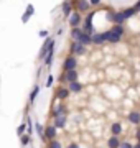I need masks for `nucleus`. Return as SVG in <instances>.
Masks as SVG:
<instances>
[{
    "instance_id": "obj_1",
    "label": "nucleus",
    "mask_w": 140,
    "mask_h": 148,
    "mask_svg": "<svg viewBox=\"0 0 140 148\" xmlns=\"http://www.w3.org/2000/svg\"><path fill=\"white\" fill-rule=\"evenodd\" d=\"M56 135H58V128L54 125H46L43 132V140H56Z\"/></svg>"
},
{
    "instance_id": "obj_2",
    "label": "nucleus",
    "mask_w": 140,
    "mask_h": 148,
    "mask_svg": "<svg viewBox=\"0 0 140 148\" xmlns=\"http://www.w3.org/2000/svg\"><path fill=\"white\" fill-rule=\"evenodd\" d=\"M76 66H78V59H76L74 56H68V58L65 59L63 69H65L66 73H68V71H73V69H76Z\"/></svg>"
},
{
    "instance_id": "obj_3",
    "label": "nucleus",
    "mask_w": 140,
    "mask_h": 148,
    "mask_svg": "<svg viewBox=\"0 0 140 148\" xmlns=\"http://www.w3.org/2000/svg\"><path fill=\"white\" fill-rule=\"evenodd\" d=\"M54 45V40L53 38H46V40H45V43H43V46H41V51H40V56H38V58L40 59H43L45 56H46V51H49V48L53 46Z\"/></svg>"
},
{
    "instance_id": "obj_4",
    "label": "nucleus",
    "mask_w": 140,
    "mask_h": 148,
    "mask_svg": "<svg viewBox=\"0 0 140 148\" xmlns=\"http://www.w3.org/2000/svg\"><path fill=\"white\" fill-rule=\"evenodd\" d=\"M109 20H112L115 25H122L127 18H125V15L122 13V12H115V13H112V15H109Z\"/></svg>"
},
{
    "instance_id": "obj_5",
    "label": "nucleus",
    "mask_w": 140,
    "mask_h": 148,
    "mask_svg": "<svg viewBox=\"0 0 140 148\" xmlns=\"http://www.w3.org/2000/svg\"><path fill=\"white\" fill-rule=\"evenodd\" d=\"M84 53H86V48L79 41H74L71 45V54H84Z\"/></svg>"
},
{
    "instance_id": "obj_6",
    "label": "nucleus",
    "mask_w": 140,
    "mask_h": 148,
    "mask_svg": "<svg viewBox=\"0 0 140 148\" xmlns=\"http://www.w3.org/2000/svg\"><path fill=\"white\" fill-rule=\"evenodd\" d=\"M79 23H81V15H79V12H73L69 15V25L73 28H79Z\"/></svg>"
},
{
    "instance_id": "obj_7",
    "label": "nucleus",
    "mask_w": 140,
    "mask_h": 148,
    "mask_svg": "<svg viewBox=\"0 0 140 148\" xmlns=\"http://www.w3.org/2000/svg\"><path fill=\"white\" fill-rule=\"evenodd\" d=\"M127 120H129L132 125H140V112L132 110L130 114H127Z\"/></svg>"
},
{
    "instance_id": "obj_8",
    "label": "nucleus",
    "mask_w": 140,
    "mask_h": 148,
    "mask_svg": "<svg viewBox=\"0 0 140 148\" xmlns=\"http://www.w3.org/2000/svg\"><path fill=\"white\" fill-rule=\"evenodd\" d=\"M92 16H94V12H91L84 20V33H89V35H92V32H94L92 30Z\"/></svg>"
},
{
    "instance_id": "obj_9",
    "label": "nucleus",
    "mask_w": 140,
    "mask_h": 148,
    "mask_svg": "<svg viewBox=\"0 0 140 148\" xmlns=\"http://www.w3.org/2000/svg\"><path fill=\"white\" fill-rule=\"evenodd\" d=\"M78 76H79V74H78V71H76V69H73V71H68V73L61 77V79L68 81V82L71 84V82H76V81H78Z\"/></svg>"
},
{
    "instance_id": "obj_10",
    "label": "nucleus",
    "mask_w": 140,
    "mask_h": 148,
    "mask_svg": "<svg viewBox=\"0 0 140 148\" xmlns=\"http://www.w3.org/2000/svg\"><path fill=\"white\" fill-rule=\"evenodd\" d=\"M66 120H68V117L66 115H58V117H54V122H53V125L56 128H65L66 127Z\"/></svg>"
},
{
    "instance_id": "obj_11",
    "label": "nucleus",
    "mask_w": 140,
    "mask_h": 148,
    "mask_svg": "<svg viewBox=\"0 0 140 148\" xmlns=\"http://www.w3.org/2000/svg\"><path fill=\"white\" fill-rule=\"evenodd\" d=\"M104 38H106V41H110V43H119L120 41V38L122 36H117L112 30H109V32H104Z\"/></svg>"
},
{
    "instance_id": "obj_12",
    "label": "nucleus",
    "mask_w": 140,
    "mask_h": 148,
    "mask_svg": "<svg viewBox=\"0 0 140 148\" xmlns=\"http://www.w3.org/2000/svg\"><path fill=\"white\" fill-rule=\"evenodd\" d=\"M120 143H122V140H120L119 137L110 135V137L107 138V148H119L120 147Z\"/></svg>"
},
{
    "instance_id": "obj_13",
    "label": "nucleus",
    "mask_w": 140,
    "mask_h": 148,
    "mask_svg": "<svg viewBox=\"0 0 140 148\" xmlns=\"http://www.w3.org/2000/svg\"><path fill=\"white\" fill-rule=\"evenodd\" d=\"M74 7H76V10L78 12H87V8H89V2H87V0H76Z\"/></svg>"
},
{
    "instance_id": "obj_14",
    "label": "nucleus",
    "mask_w": 140,
    "mask_h": 148,
    "mask_svg": "<svg viewBox=\"0 0 140 148\" xmlns=\"http://www.w3.org/2000/svg\"><path fill=\"white\" fill-rule=\"evenodd\" d=\"M73 7H74L73 0H66L65 3H63V13H65V16H69L73 13Z\"/></svg>"
},
{
    "instance_id": "obj_15",
    "label": "nucleus",
    "mask_w": 140,
    "mask_h": 148,
    "mask_svg": "<svg viewBox=\"0 0 140 148\" xmlns=\"http://www.w3.org/2000/svg\"><path fill=\"white\" fill-rule=\"evenodd\" d=\"M69 89H68V87H59L58 89V92H56V97H58L59 101H66V99H68V97H69Z\"/></svg>"
},
{
    "instance_id": "obj_16",
    "label": "nucleus",
    "mask_w": 140,
    "mask_h": 148,
    "mask_svg": "<svg viewBox=\"0 0 140 148\" xmlns=\"http://www.w3.org/2000/svg\"><path fill=\"white\" fill-rule=\"evenodd\" d=\"M122 132H124V128H122V125H120L119 122H115V123H112V125H110V133H112L114 137H119Z\"/></svg>"
},
{
    "instance_id": "obj_17",
    "label": "nucleus",
    "mask_w": 140,
    "mask_h": 148,
    "mask_svg": "<svg viewBox=\"0 0 140 148\" xmlns=\"http://www.w3.org/2000/svg\"><path fill=\"white\" fill-rule=\"evenodd\" d=\"M33 13H35V8H33V5H32V3H28L27 12H25V13H23V16H22V21H23V23H27V21L30 20V16H32Z\"/></svg>"
},
{
    "instance_id": "obj_18",
    "label": "nucleus",
    "mask_w": 140,
    "mask_h": 148,
    "mask_svg": "<svg viewBox=\"0 0 140 148\" xmlns=\"http://www.w3.org/2000/svg\"><path fill=\"white\" fill-rule=\"evenodd\" d=\"M68 89H69V92H73V94H78V92H81L82 90V84L76 81V82H71Z\"/></svg>"
},
{
    "instance_id": "obj_19",
    "label": "nucleus",
    "mask_w": 140,
    "mask_h": 148,
    "mask_svg": "<svg viewBox=\"0 0 140 148\" xmlns=\"http://www.w3.org/2000/svg\"><path fill=\"white\" fill-rule=\"evenodd\" d=\"M79 43L84 45V46H86V45H91L92 43V35H89V33H82L81 38H79Z\"/></svg>"
},
{
    "instance_id": "obj_20",
    "label": "nucleus",
    "mask_w": 140,
    "mask_h": 148,
    "mask_svg": "<svg viewBox=\"0 0 140 148\" xmlns=\"http://www.w3.org/2000/svg\"><path fill=\"white\" fill-rule=\"evenodd\" d=\"M104 41H106L104 33H96V35H92V43H94V45H102Z\"/></svg>"
},
{
    "instance_id": "obj_21",
    "label": "nucleus",
    "mask_w": 140,
    "mask_h": 148,
    "mask_svg": "<svg viewBox=\"0 0 140 148\" xmlns=\"http://www.w3.org/2000/svg\"><path fill=\"white\" fill-rule=\"evenodd\" d=\"M82 33L84 32H82L81 28H73V30H71V38H73L74 41H79V38H81Z\"/></svg>"
},
{
    "instance_id": "obj_22",
    "label": "nucleus",
    "mask_w": 140,
    "mask_h": 148,
    "mask_svg": "<svg viewBox=\"0 0 140 148\" xmlns=\"http://www.w3.org/2000/svg\"><path fill=\"white\" fill-rule=\"evenodd\" d=\"M53 53H54V45H53L51 48H49L48 54L45 56V64H46V66H49V64H51V59H53Z\"/></svg>"
},
{
    "instance_id": "obj_23",
    "label": "nucleus",
    "mask_w": 140,
    "mask_h": 148,
    "mask_svg": "<svg viewBox=\"0 0 140 148\" xmlns=\"http://www.w3.org/2000/svg\"><path fill=\"white\" fill-rule=\"evenodd\" d=\"M38 94H40V87H38V86H35V89H33L32 94H30V106H33V104H35V99L38 97Z\"/></svg>"
},
{
    "instance_id": "obj_24",
    "label": "nucleus",
    "mask_w": 140,
    "mask_h": 148,
    "mask_svg": "<svg viewBox=\"0 0 140 148\" xmlns=\"http://www.w3.org/2000/svg\"><path fill=\"white\" fill-rule=\"evenodd\" d=\"M112 32L115 33L117 36H122L125 30H124V27H122V25H114V27H112Z\"/></svg>"
},
{
    "instance_id": "obj_25",
    "label": "nucleus",
    "mask_w": 140,
    "mask_h": 148,
    "mask_svg": "<svg viewBox=\"0 0 140 148\" xmlns=\"http://www.w3.org/2000/svg\"><path fill=\"white\" fill-rule=\"evenodd\" d=\"M122 13L125 15V18H130V16H134L135 13H137V10H135V7H130L127 10H122Z\"/></svg>"
},
{
    "instance_id": "obj_26",
    "label": "nucleus",
    "mask_w": 140,
    "mask_h": 148,
    "mask_svg": "<svg viewBox=\"0 0 140 148\" xmlns=\"http://www.w3.org/2000/svg\"><path fill=\"white\" fill-rule=\"evenodd\" d=\"M25 132H27V123H20L18 128H16V135L22 137V135H25Z\"/></svg>"
},
{
    "instance_id": "obj_27",
    "label": "nucleus",
    "mask_w": 140,
    "mask_h": 148,
    "mask_svg": "<svg viewBox=\"0 0 140 148\" xmlns=\"http://www.w3.org/2000/svg\"><path fill=\"white\" fill-rule=\"evenodd\" d=\"M20 142H22V145L23 147H27V145H30V142H32V137H30V135H22V137H20Z\"/></svg>"
},
{
    "instance_id": "obj_28",
    "label": "nucleus",
    "mask_w": 140,
    "mask_h": 148,
    "mask_svg": "<svg viewBox=\"0 0 140 148\" xmlns=\"http://www.w3.org/2000/svg\"><path fill=\"white\" fill-rule=\"evenodd\" d=\"M48 148H63V145L59 140H51V142H48Z\"/></svg>"
},
{
    "instance_id": "obj_29",
    "label": "nucleus",
    "mask_w": 140,
    "mask_h": 148,
    "mask_svg": "<svg viewBox=\"0 0 140 148\" xmlns=\"http://www.w3.org/2000/svg\"><path fill=\"white\" fill-rule=\"evenodd\" d=\"M119 148H134V145H132L129 140H122V143H120V147Z\"/></svg>"
},
{
    "instance_id": "obj_30",
    "label": "nucleus",
    "mask_w": 140,
    "mask_h": 148,
    "mask_svg": "<svg viewBox=\"0 0 140 148\" xmlns=\"http://www.w3.org/2000/svg\"><path fill=\"white\" fill-rule=\"evenodd\" d=\"M36 132L40 133V137L43 138V132H45V128H43V125H40V123H36Z\"/></svg>"
},
{
    "instance_id": "obj_31",
    "label": "nucleus",
    "mask_w": 140,
    "mask_h": 148,
    "mask_svg": "<svg viewBox=\"0 0 140 148\" xmlns=\"http://www.w3.org/2000/svg\"><path fill=\"white\" fill-rule=\"evenodd\" d=\"M66 148H81V147H79V143H76V142H71V143H69V145H68Z\"/></svg>"
},
{
    "instance_id": "obj_32",
    "label": "nucleus",
    "mask_w": 140,
    "mask_h": 148,
    "mask_svg": "<svg viewBox=\"0 0 140 148\" xmlns=\"http://www.w3.org/2000/svg\"><path fill=\"white\" fill-rule=\"evenodd\" d=\"M51 84H53V76H49L46 79V87H51Z\"/></svg>"
},
{
    "instance_id": "obj_33",
    "label": "nucleus",
    "mask_w": 140,
    "mask_h": 148,
    "mask_svg": "<svg viewBox=\"0 0 140 148\" xmlns=\"http://www.w3.org/2000/svg\"><path fill=\"white\" fill-rule=\"evenodd\" d=\"M40 36L41 38H48V32H46V30H41V32H40Z\"/></svg>"
},
{
    "instance_id": "obj_34",
    "label": "nucleus",
    "mask_w": 140,
    "mask_h": 148,
    "mask_svg": "<svg viewBox=\"0 0 140 148\" xmlns=\"http://www.w3.org/2000/svg\"><path fill=\"white\" fill-rule=\"evenodd\" d=\"M99 2H101V0H89V3H92V5H97Z\"/></svg>"
},
{
    "instance_id": "obj_35",
    "label": "nucleus",
    "mask_w": 140,
    "mask_h": 148,
    "mask_svg": "<svg viewBox=\"0 0 140 148\" xmlns=\"http://www.w3.org/2000/svg\"><path fill=\"white\" fill-rule=\"evenodd\" d=\"M135 10H137V12H140V0L137 2V3H135Z\"/></svg>"
},
{
    "instance_id": "obj_36",
    "label": "nucleus",
    "mask_w": 140,
    "mask_h": 148,
    "mask_svg": "<svg viewBox=\"0 0 140 148\" xmlns=\"http://www.w3.org/2000/svg\"><path fill=\"white\" fill-rule=\"evenodd\" d=\"M137 140H139V142H140V127L137 128Z\"/></svg>"
},
{
    "instance_id": "obj_37",
    "label": "nucleus",
    "mask_w": 140,
    "mask_h": 148,
    "mask_svg": "<svg viewBox=\"0 0 140 148\" xmlns=\"http://www.w3.org/2000/svg\"><path fill=\"white\" fill-rule=\"evenodd\" d=\"M134 148H140V142H137V145H134Z\"/></svg>"
}]
</instances>
